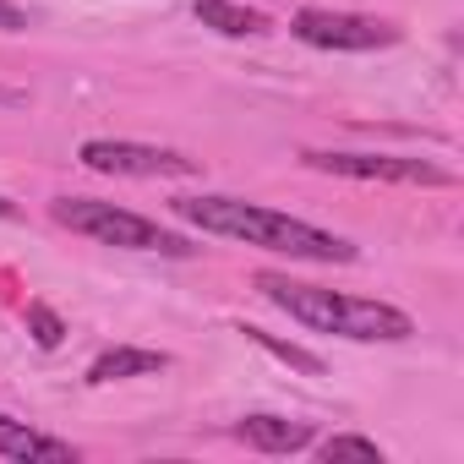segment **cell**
<instances>
[{
	"label": "cell",
	"instance_id": "cell-12",
	"mask_svg": "<svg viewBox=\"0 0 464 464\" xmlns=\"http://www.w3.org/2000/svg\"><path fill=\"white\" fill-rule=\"evenodd\" d=\"M241 334H246L252 344H263L268 355L290 361V366H295V372H306V377H323V372H328V366H323V361H317L312 350H301V344H285V339H274V334H263V328H241Z\"/></svg>",
	"mask_w": 464,
	"mask_h": 464
},
{
	"label": "cell",
	"instance_id": "cell-7",
	"mask_svg": "<svg viewBox=\"0 0 464 464\" xmlns=\"http://www.w3.org/2000/svg\"><path fill=\"white\" fill-rule=\"evenodd\" d=\"M0 459H23V464H77V448L66 437L34 431L28 420L0 415Z\"/></svg>",
	"mask_w": 464,
	"mask_h": 464
},
{
	"label": "cell",
	"instance_id": "cell-13",
	"mask_svg": "<svg viewBox=\"0 0 464 464\" xmlns=\"http://www.w3.org/2000/svg\"><path fill=\"white\" fill-rule=\"evenodd\" d=\"M28 334H34V344H39V350H55V344L66 339V323H61L44 301H28Z\"/></svg>",
	"mask_w": 464,
	"mask_h": 464
},
{
	"label": "cell",
	"instance_id": "cell-4",
	"mask_svg": "<svg viewBox=\"0 0 464 464\" xmlns=\"http://www.w3.org/2000/svg\"><path fill=\"white\" fill-rule=\"evenodd\" d=\"M306 169L339 175V180H382V186H453L459 175L431 164V159H410V153H334V148H306L301 153Z\"/></svg>",
	"mask_w": 464,
	"mask_h": 464
},
{
	"label": "cell",
	"instance_id": "cell-14",
	"mask_svg": "<svg viewBox=\"0 0 464 464\" xmlns=\"http://www.w3.org/2000/svg\"><path fill=\"white\" fill-rule=\"evenodd\" d=\"M28 28V12L12 6V0H0V34H23Z\"/></svg>",
	"mask_w": 464,
	"mask_h": 464
},
{
	"label": "cell",
	"instance_id": "cell-11",
	"mask_svg": "<svg viewBox=\"0 0 464 464\" xmlns=\"http://www.w3.org/2000/svg\"><path fill=\"white\" fill-rule=\"evenodd\" d=\"M317 459L323 464H382L388 453L372 437H328V442H317Z\"/></svg>",
	"mask_w": 464,
	"mask_h": 464
},
{
	"label": "cell",
	"instance_id": "cell-5",
	"mask_svg": "<svg viewBox=\"0 0 464 464\" xmlns=\"http://www.w3.org/2000/svg\"><path fill=\"white\" fill-rule=\"evenodd\" d=\"M290 34H295L301 44H312V50H350V55L399 44V23L366 17V12H328V6L295 12V17H290Z\"/></svg>",
	"mask_w": 464,
	"mask_h": 464
},
{
	"label": "cell",
	"instance_id": "cell-3",
	"mask_svg": "<svg viewBox=\"0 0 464 464\" xmlns=\"http://www.w3.org/2000/svg\"><path fill=\"white\" fill-rule=\"evenodd\" d=\"M55 224L77 229V236L99 241V246H121V252H159V257H191L197 246L180 236V229L159 224V218H142L121 202H99V197H55L50 202Z\"/></svg>",
	"mask_w": 464,
	"mask_h": 464
},
{
	"label": "cell",
	"instance_id": "cell-9",
	"mask_svg": "<svg viewBox=\"0 0 464 464\" xmlns=\"http://www.w3.org/2000/svg\"><path fill=\"white\" fill-rule=\"evenodd\" d=\"M164 366H169V355H164V350L115 344V350H104V355L88 366V382H93V388H104V382H126V377H159Z\"/></svg>",
	"mask_w": 464,
	"mask_h": 464
},
{
	"label": "cell",
	"instance_id": "cell-10",
	"mask_svg": "<svg viewBox=\"0 0 464 464\" xmlns=\"http://www.w3.org/2000/svg\"><path fill=\"white\" fill-rule=\"evenodd\" d=\"M191 12H197L202 28H213L224 39H257V34H268V17L252 12V6H241V0H197Z\"/></svg>",
	"mask_w": 464,
	"mask_h": 464
},
{
	"label": "cell",
	"instance_id": "cell-2",
	"mask_svg": "<svg viewBox=\"0 0 464 464\" xmlns=\"http://www.w3.org/2000/svg\"><path fill=\"white\" fill-rule=\"evenodd\" d=\"M257 290L312 334H334V339H350V344H404V339H415V317L404 306H388V301L301 285L290 274H257Z\"/></svg>",
	"mask_w": 464,
	"mask_h": 464
},
{
	"label": "cell",
	"instance_id": "cell-6",
	"mask_svg": "<svg viewBox=\"0 0 464 464\" xmlns=\"http://www.w3.org/2000/svg\"><path fill=\"white\" fill-rule=\"evenodd\" d=\"M77 159L93 175H121V180H180L197 175L202 164L175 153V148H153V142H121V137H93L77 148Z\"/></svg>",
	"mask_w": 464,
	"mask_h": 464
},
{
	"label": "cell",
	"instance_id": "cell-8",
	"mask_svg": "<svg viewBox=\"0 0 464 464\" xmlns=\"http://www.w3.org/2000/svg\"><path fill=\"white\" fill-rule=\"evenodd\" d=\"M236 437L246 448H257V453H301V448L317 442L312 420H290V415H246L236 426Z\"/></svg>",
	"mask_w": 464,
	"mask_h": 464
},
{
	"label": "cell",
	"instance_id": "cell-15",
	"mask_svg": "<svg viewBox=\"0 0 464 464\" xmlns=\"http://www.w3.org/2000/svg\"><path fill=\"white\" fill-rule=\"evenodd\" d=\"M0 218H17V202L12 197H0Z\"/></svg>",
	"mask_w": 464,
	"mask_h": 464
},
{
	"label": "cell",
	"instance_id": "cell-1",
	"mask_svg": "<svg viewBox=\"0 0 464 464\" xmlns=\"http://www.w3.org/2000/svg\"><path fill=\"white\" fill-rule=\"evenodd\" d=\"M175 213L186 224H197L202 236L246 241L257 252H279V257H295V263H355V246L344 236H334V229H323L312 218L246 202V197H180Z\"/></svg>",
	"mask_w": 464,
	"mask_h": 464
}]
</instances>
